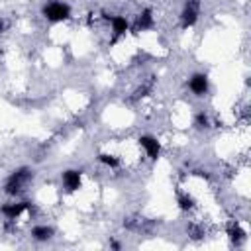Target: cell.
Wrapping results in <instances>:
<instances>
[{"instance_id": "obj_1", "label": "cell", "mask_w": 251, "mask_h": 251, "mask_svg": "<svg viewBox=\"0 0 251 251\" xmlns=\"http://www.w3.org/2000/svg\"><path fill=\"white\" fill-rule=\"evenodd\" d=\"M33 176H35V173L29 167H18V169H14L6 176V180H4V186H2L4 194L6 196H12V198L22 196L27 190V186L33 182Z\"/></svg>"}, {"instance_id": "obj_2", "label": "cell", "mask_w": 251, "mask_h": 251, "mask_svg": "<svg viewBox=\"0 0 251 251\" xmlns=\"http://www.w3.org/2000/svg\"><path fill=\"white\" fill-rule=\"evenodd\" d=\"M41 16L47 22H53V24L65 22V20L71 18V6L67 2H61V0H51L41 8Z\"/></svg>"}, {"instance_id": "obj_3", "label": "cell", "mask_w": 251, "mask_h": 251, "mask_svg": "<svg viewBox=\"0 0 251 251\" xmlns=\"http://www.w3.org/2000/svg\"><path fill=\"white\" fill-rule=\"evenodd\" d=\"M31 210H33V204H31V202L20 200V202H6V204H2L0 214H2L8 222H16L24 212H31Z\"/></svg>"}, {"instance_id": "obj_4", "label": "cell", "mask_w": 251, "mask_h": 251, "mask_svg": "<svg viewBox=\"0 0 251 251\" xmlns=\"http://www.w3.org/2000/svg\"><path fill=\"white\" fill-rule=\"evenodd\" d=\"M104 18L112 25V43H116L120 37H124L129 31V22H127L126 16H122V14H110V16L104 14Z\"/></svg>"}, {"instance_id": "obj_5", "label": "cell", "mask_w": 251, "mask_h": 251, "mask_svg": "<svg viewBox=\"0 0 251 251\" xmlns=\"http://www.w3.org/2000/svg\"><path fill=\"white\" fill-rule=\"evenodd\" d=\"M61 182L67 192H76L82 186V171L80 169H67L61 173Z\"/></svg>"}, {"instance_id": "obj_6", "label": "cell", "mask_w": 251, "mask_h": 251, "mask_svg": "<svg viewBox=\"0 0 251 251\" xmlns=\"http://www.w3.org/2000/svg\"><path fill=\"white\" fill-rule=\"evenodd\" d=\"M139 147L145 151V155L151 159V161H157L161 157V141L153 135H139Z\"/></svg>"}, {"instance_id": "obj_7", "label": "cell", "mask_w": 251, "mask_h": 251, "mask_svg": "<svg viewBox=\"0 0 251 251\" xmlns=\"http://www.w3.org/2000/svg\"><path fill=\"white\" fill-rule=\"evenodd\" d=\"M198 22V0H186L182 12H180V25L184 29L192 27Z\"/></svg>"}, {"instance_id": "obj_8", "label": "cell", "mask_w": 251, "mask_h": 251, "mask_svg": "<svg viewBox=\"0 0 251 251\" xmlns=\"http://www.w3.org/2000/svg\"><path fill=\"white\" fill-rule=\"evenodd\" d=\"M188 88H190V92L196 94V96H206V94H208V88H210L208 75H204V73H194V75L188 78Z\"/></svg>"}, {"instance_id": "obj_9", "label": "cell", "mask_w": 251, "mask_h": 251, "mask_svg": "<svg viewBox=\"0 0 251 251\" xmlns=\"http://www.w3.org/2000/svg\"><path fill=\"white\" fill-rule=\"evenodd\" d=\"M153 24H155L153 10H151V8H143V10L137 14L135 22H133V31H135V33H139V31H147V29L153 27Z\"/></svg>"}, {"instance_id": "obj_10", "label": "cell", "mask_w": 251, "mask_h": 251, "mask_svg": "<svg viewBox=\"0 0 251 251\" xmlns=\"http://www.w3.org/2000/svg\"><path fill=\"white\" fill-rule=\"evenodd\" d=\"M124 227L127 231L141 233V231H149L151 229V222L141 218V216H127V218H124Z\"/></svg>"}, {"instance_id": "obj_11", "label": "cell", "mask_w": 251, "mask_h": 251, "mask_svg": "<svg viewBox=\"0 0 251 251\" xmlns=\"http://www.w3.org/2000/svg\"><path fill=\"white\" fill-rule=\"evenodd\" d=\"M227 237H229V241L235 245V247H239L243 241H245V229L239 226V222L237 220H233V222H229L227 224Z\"/></svg>"}, {"instance_id": "obj_12", "label": "cell", "mask_w": 251, "mask_h": 251, "mask_svg": "<svg viewBox=\"0 0 251 251\" xmlns=\"http://www.w3.org/2000/svg\"><path fill=\"white\" fill-rule=\"evenodd\" d=\"M176 206H178L182 212H192V210L196 208V200H194L192 194L178 190V192H176Z\"/></svg>"}, {"instance_id": "obj_13", "label": "cell", "mask_w": 251, "mask_h": 251, "mask_svg": "<svg viewBox=\"0 0 251 251\" xmlns=\"http://www.w3.org/2000/svg\"><path fill=\"white\" fill-rule=\"evenodd\" d=\"M53 233H55L53 227H51V226H45V224L31 227V237H33L35 241H49V239L53 237Z\"/></svg>"}, {"instance_id": "obj_14", "label": "cell", "mask_w": 251, "mask_h": 251, "mask_svg": "<svg viewBox=\"0 0 251 251\" xmlns=\"http://www.w3.org/2000/svg\"><path fill=\"white\" fill-rule=\"evenodd\" d=\"M186 235H188L190 239H204V235H206L204 224H200V222H190V224L186 226Z\"/></svg>"}, {"instance_id": "obj_15", "label": "cell", "mask_w": 251, "mask_h": 251, "mask_svg": "<svg viewBox=\"0 0 251 251\" xmlns=\"http://www.w3.org/2000/svg\"><path fill=\"white\" fill-rule=\"evenodd\" d=\"M98 161H100L104 167H108V169H118V167L122 165L120 157H116V155H112V153H98Z\"/></svg>"}, {"instance_id": "obj_16", "label": "cell", "mask_w": 251, "mask_h": 251, "mask_svg": "<svg viewBox=\"0 0 251 251\" xmlns=\"http://www.w3.org/2000/svg\"><path fill=\"white\" fill-rule=\"evenodd\" d=\"M153 86H155V76H151L149 80H145L141 86H137V90L133 92L135 96H133V100H139V98H143V96H147L151 90H153Z\"/></svg>"}, {"instance_id": "obj_17", "label": "cell", "mask_w": 251, "mask_h": 251, "mask_svg": "<svg viewBox=\"0 0 251 251\" xmlns=\"http://www.w3.org/2000/svg\"><path fill=\"white\" fill-rule=\"evenodd\" d=\"M194 126H196L198 129H208V127H210V118H208L204 112H198L196 118H194Z\"/></svg>"}, {"instance_id": "obj_18", "label": "cell", "mask_w": 251, "mask_h": 251, "mask_svg": "<svg viewBox=\"0 0 251 251\" xmlns=\"http://www.w3.org/2000/svg\"><path fill=\"white\" fill-rule=\"evenodd\" d=\"M6 29H8V22H6V20L0 16V33H4Z\"/></svg>"}]
</instances>
